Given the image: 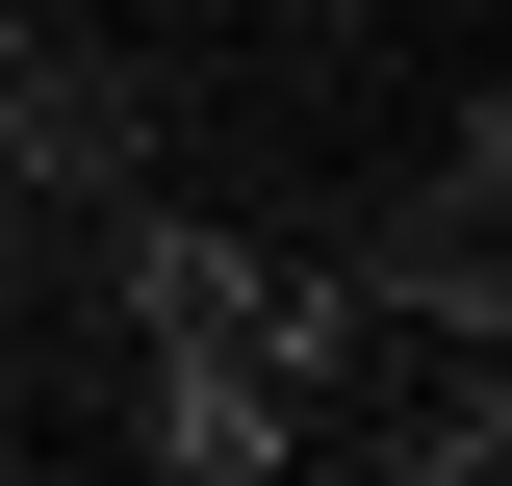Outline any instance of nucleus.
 <instances>
[{"mask_svg":"<svg viewBox=\"0 0 512 486\" xmlns=\"http://www.w3.org/2000/svg\"><path fill=\"white\" fill-rule=\"evenodd\" d=\"M487 205H512V103H461V154L384 205V231H333V282H359L410 359H487V333H512V231H487Z\"/></svg>","mask_w":512,"mask_h":486,"instance_id":"obj_1","label":"nucleus"},{"mask_svg":"<svg viewBox=\"0 0 512 486\" xmlns=\"http://www.w3.org/2000/svg\"><path fill=\"white\" fill-rule=\"evenodd\" d=\"M128 461L154 486H282L308 410H282V359H231V333H154V359H128Z\"/></svg>","mask_w":512,"mask_h":486,"instance_id":"obj_2","label":"nucleus"},{"mask_svg":"<svg viewBox=\"0 0 512 486\" xmlns=\"http://www.w3.org/2000/svg\"><path fill=\"white\" fill-rule=\"evenodd\" d=\"M0 154H26V205H103V180H154V77H103V52H0Z\"/></svg>","mask_w":512,"mask_h":486,"instance_id":"obj_3","label":"nucleus"},{"mask_svg":"<svg viewBox=\"0 0 512 486\" xmlns=\"http://www.w3.org/2000/svg\"><path fill=\"white\" fill-rule=\"evenodd\" d=\"M359 461H384V486H487V461H512V333H487V359H410V384L359 410Z\"/></svg>","mask_w":512,"mask_h":486,"instance_id":"obj_4","label":"nucleus"},{"mask_svg":"<svg viewBox=\"0 0 512 486\" xmlns=\"http://www.w3.org/2000/svg\"><path fill=\"white\" fill-rule=\"evenodd\" d=\"M26 231H52V205H26V154H0V282H26Z\"/></svg>","mask_w":512,"mask_h":486,"instance_id":"obj_5","label":"nucleus"}]
</instances>
